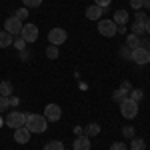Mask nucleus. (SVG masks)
Returning <instances> with one entry per match:
<instances>
[{"label": "nucleus", "instance_id": "f257e3e1", "mask_svg": "<svg viewBox=\"0 0 150 150\" xmlns=\"http://www.w3.org/2000/svg\"><path fill=\"white\" fill-rule=\"evenodd\" d=\"M24 126L30 130V134H42L48 128V120L42 114H26V124Z\"/></svg>", "mask_w": 150, "mask_h": 150}, {"label": "nucleus", "instance_id": "f03ea898", "mask_svg": "<svg viewBox=\"0 0 150 150\" xmlns=\"http://www.w3.org/2000/svg\"><path fill=\"white\" fill-rule=\"evenodd\" d=\"M118 106H120V114L124 116L126 120H132V118H136V114H138V102H134V100L128 98V96L118 104Z\"/></svg>", "mask_w": 150, "mask_h": 150}, {"label": "nucleus", "instance_id": "7ed1b4c3", "mask_svg": "<svg viewBox=\"0 0 150 150\" xmlns=\"http://www.w3.org/2000/svg\"><path fill=\"white\" fill-rule=\"evenodd\" d=\"M96 28H98V32L102 36H106V38H112V36L118 34V26H116V22L112 18H100Z\"/></svg>", "mask_w": 150, "mask_h": 150}, {"label": "nucleus", "instance_id": "20e7f679", "mask_svg": "<svg viewBox=\"0 0 150 150\" xmlns=\"http://www.w3.org/2000/svg\"><path fill=\"white\" fill-rule=\"evenodd\" d=\"M130 60H134L138 66H146L150 64V50H146L144 46L134 48V50H130Z\"/></svg>", "mask_w": 150, "mask_h": 150}, {"label": "nucleus", "instance_id": "39448f33", "mask_svg": "<svg viewBox=\"0 0 150 150\" xmlns=\"http://www.w3.org/2000/svg\"><path fill=\"white\" fill-rule=\"evenodd\" d=\"M4 124L6 126H10L12 130H16V128H22L24 124H26V114L24 112H8V116H6V120H4Z\"/></svg>", "mask_w": 150, "mask_h": 150}, {"label": "nucleus", "instance_id": "423d86ee", "mask_svg": "<svg viewBox=\"0 0 150 150\" xmlns=\"http://www.w3.org/2000/svg\"><path fill=\"white\" fill-rule=\"evenodd\" d=\"M20 36L24 38V42H26V44H32V42H36V40H38L40 30H38V26H36V24H24Z\"/></svg>", "mask_w": 150, "mask_h": 150}, {"label": "nucleus", "instance_id": "0eeeda50", "mask_svg": "<svg viewBox=\"0 0 150 150\" xmlns=\"http://www.w3.org/2000/svg\"><path fill=\"white\" fill-rule=\"evenodd\" d=\"M68 40V32L64 30V28H52L50 32H48V42L50 44H54V46H60V44H64Z\"/></svg>", "mask_w": 150, "mask_h": 150}, {"label": "nucleus", "instance_id": "6e6552de", "mask_svg": "<svg viewBox=\"0 0 150 150\" xmlns=\"http://www.w3.org/2000/svg\"><path fill=\"white\" fill-rule=\"evenodd\" d=\"M22 26H24L22 20H18L16 16H10V18H6V22H4V30H6L10 36H20Z\"/></svg>", "mask_w": 150, "mask_h": 150}, {"label": "nucleus", "instance_id": "1a4fd4ad", "mask_svg": "<svg viewBox=\"0 0 150 150\" xmlns=\"http://www.w3.org/2000/svg\"><path fill=\"white\" fill-rule=\"evenodd\" d=\"M44 118H46L48 122H56V120H60V116H62V108L58 106V104H54V102H50V104H46L44 106Z\"/></svg>", "mask_w": 150, "mask_h": 150}, {"label": "nucleus", "instance_id": "9d476101", "mask_svg": "<svg viewBox=\"0 0 150 150\" xmlns=\"http://www.w3.org/2000/svg\"><path fill=\"white\" fill-rule=\"evenodd\" d=\"M14 140H16L18 144H26V142L30 140V130H28L26 126L16 128V130H14Z\"/></svg>", "mask_w": 150, "mask_h": 150}, {"label": "nucleus", "instance_id": "9b49d317", "mask_svg": "<svg viewBox=\"0 0 150 150\" xmlns=\"http://www.w3.org/2000/svg\"><path fill=\"white\" fill-rule=\"evenodd\" d=\"M104 10H106V8H100V6L92 4V6L86 8V18H88V20H100L102 14H104Z\"/></svg>", "mask_w": 150, "mask_h": 150}, {"label": "nucleus", "instance_id": "f8f14e48", "mask_svg": "<svg viewBox=\"0 0 150 150\" xmlns=\"http://www.w3.org/2000/svg\"><path fill=\"white\" fill-rule=\"evenodd\" d=\"M72 150H90V138L84 134V136H78L72 144Z\"/></svg>", "mask_w": 150, "mask_h": 150}, {"label": "nucleus", "instance_id": "ddd939ff", "mask_svg": "<svg viewBox=\"0 0 150 150\" xmlns=\"http://www.w3.org/2000/svg\"><path fill=\"white\" fill-rule=\"evenodd\" d=\"M112 20L116 22V26H122V24H128V12L126 10H116Z\"/></svg>", "mask_w": 150, "mask_h": 150}, {"label": "nucleus", "instance_id": "4468645a", "mask_svg": "<svg viewBox=\"0 0 150 150\" xmlns=\"http://www.w3.org/2000/svg\"><path fill=\"white\" fill-rule=\"evenodd\" d=\"M126 46L130 48V50H134V48L142 46V40H140V36H136V34H128V36H126Z\"/></svg>", "mask_w": 150, "mask_h": 150}, {"label": "nucleus", "instance_id": "2eb2a0df", "mask_svg": "<svg viewBox=\"0 0 150 150\" xmlns=\"http://www.w3.org/2000/svg\"><path fill=\"white\" fill-rule=\"evenodd\" d=\"M12 92H14V88H12V82L8 80H2L0 82V96H12Z\"/></svg>", "mask_w": 150, "mask_h": 150}, {"label": "nucleus", "instance_id": "dca6fc26", "mask_svg": "<svg viewBox=\"0 0 150 150\" xmlns=\"http://www.w3.org/2000/svg\"><path fill=\"white\" fill-rule=\"evenodd\" d=\"M130 150H146V142H144V138H134L130 140Z\"/></svg>", "mask_w": 150, "mask_h": 150}, {"label": "nucleus", "instance_id": "f3484780", "mask_svg": "<svg viewBox=\"0 0 150 150\" xmlns=\"http://www.w3.org/2000/svg\"><path fill=\"white\" fill-rule=\"evenodd\" d=\"M130 28H132V34L140 36V34H144V32H146V22H136V20H134Z\"/></svg>", "mask_w": 150, "mask_h": 150}, {"label": "nucleus", "instance_id": "a211bd4d", "mask_svg": "<svg viewBox=\"0 0 150 150\" xmlns=\"http://www.w3.org/2000/svg\"><path fill=\"white\" fill-rule=\"evenodd\" d=\"M10 44H12V36L6 30H2L0 32V48H8Z\"/></svg>", "mask_w": 150, "mask_h": 150}, {"label": "nucleus", "instance_id": "6ab92c4d", "mask_svg": "<svg viewBox=\"0 0 150 150\" xmlns=\"http://www.w3.org/2000/svg\"><path fill=\"white\" fill-rule=\"evenodd\" d=\"M42 150H64V144L60 142V140H50L44 144V148Z\"/></svg>", "mask_w": 150, "mask_h": 150}, {"label": "nucleus", "instance_id": "aec40b11", "mask_svg": "<svg viewBox=\"0 0 150 150\" xmlns=\"http://www.w3.org/2000/svg\"><path fill=\"white\" fill-rule=\"evenodd\" d=\"M128 98H132L134 102H140V100L144 98V90H140V88H132V90L128 92Z\"/></svg>", "mask_w": 150, "mask_h": 150}, {"label": "nucleus", "instance_id": "412c9836", "mask_svg": "<svg viewBox=\"0 0 150 150\" xmlns=\"http://www.w3.org/2000/svg\"><path fill=\"white\" fill-rule=\"evenodd\" d=\"M96 134H100V124H96V122L88 124L86 126V136L90 138V136H96Z\"/></svg>", "mask_w": 150, "mask_h": 150}, {"label": "nucleus", "instance_id": "4be33fe9", "mask_svg": "<svg viewBox=\"0 0 150 150\" xmlns=\"http://www.w3.org/2000/svg\"><path fill=\"white\" fill-rule=\"evenodd\" d=\"M128 96V92L126 90H122V88H118V90H114V92H112V100H114V102H122V100H124V98H126Z\"/></svg>", "mask_w": 150, "mask_h": 150}, {"label": "nucleus", "instance_id": "5701e85b", "mask_svg": "<svg viewBox=\"0 0 150 150\" xmlns=\"http://www.w3.org/2000/svg\"><path fill=\"white\" fill-rule=\"evenodd\" d=\"M58 54H60V52H58V46H54V44H48L46 46V56L50 58V60H56Z\"/></svg>", "mask_w": 150, "mask_h": 150}, {"label": "nucleus", "instance_id": "b1692460", "mask_svg": "<svg viewBox=\"0 0 150 150\" xmlns=\"http://www.w3.org/2000/svg\"><path fill=\"white\" fill-rule=\"evenodd\" d=\"M14 16H16L18 20H26V18H28V8H26V6H22V8H18Z\"/></svg>", "mask_w": 150, "mask_h": 150}, {"label": "nucleus", "instance_id": "393cba45", "mask_svg": "<svg viewBox=\"0 0 150 150\" xmlns=\"http://www.w3.org/2000/svg\"><path fill=\"white\" fill-rule=\"evenodd\" d=\"M22 2H24L26 8H38L42 4V0H22Z\"/></svg>", "mask_w": 150, "mask_h": 150}, {"label": "nucleus", "instance_id": "a878e982", "mask_svg": "<svg viewBox=\"0 0 150 150\" xmlns=\"http://www.w3.org/2000/svg\"><path fill=\"white\" fill-rule=\"evenodd\" d=\"M12 44L18 48V50H24V46H26V42H24L22 36H16V40H12Z\"/></svg>", "mask_w": 150, "mask_h": 150}, {"label": "nucleus", "instance_id": "bb28decb", "mask_svg": "<svg viewBox=\"0 0 150 150\" xmlns=\"http://www.w3.org/2000/svg\"><path fill=\"white\" fill-rule=\"evenodd\" d=\"M122 134H124L126 138H134L136 132H134V128H132V126H124V128H122Z\"/></svg>", "mask_w": 150, "mask_h": 150}, {"label": "nucleus", "instance_id": "cd10ccee", "mask_svg": "<svg viewBox=\"0 0 150 150\" xmlns=\"http://www.w3.org/2000/svg\"><path fill=\"white\" fill-rule=\"evenodd\" d=\"M6 108H10V104H8V98H6V96H0V114H2Z\"/></svg>", "mask_w": 150, "mask_h": 150}, {"label": "nucleus", "instance_id": "c85d7f7f", "mask_svg": "<svg viewBox=\"0 0 150 150\" xmlns=\"http://www.w3.org/2000/svg\"><path fill=\"white\" fill-rule=\"evenodd\" d=\"M94 4L100 6V8H108V6L112 4V0H94Z\"/></svg>", "mask_w": 150, "mask_h": 150}, {"label": "nucleus", "instance_id": "c756f323", "mask_svg": "<svg viewBox=\"0 0 150 150\" xmlns=\"http://www.w3.org/2000/svg\"><path fill=\"white\" fill-rule=\"evenodd\" d=\"M130 6H132L134 10H140V8L144 6V0H130Z\"/></svg>", "mask_w": 150, "mask_h": 150}, {"label": "nucleus", "instance_id": "7c9ffc66", "mask_svg": "<svg viewBox=\"0 0 150 150\" xmlns=\"http://www.w3.org/2000/svg\"><path fill=\"white\" fill-rule=\"evenodd\" d=\"M110 150H128V146L124 142H114V144L110 146Z\"/></svg>", "mask_w": 150, "mask_h": 150}, {"label": "nucleus", "instance_id": "2f4dec72", "mask_svg": "<svg viewBox=\"0 0 150 150\" xmlns=\"http://www.w3.org/2000/svg\"><path fill=\"white\" fill-rule=\"evenodd\" d=\"M8 104H10V106H18V104H20V98H18V96H8Z\"/></svg>", "mask_w": 150, "mask_h": 150}, {"label": "nucleus", "instance_id": "473e14b6", "mask_svg": "<svg viewBox=\"0 0 150 150\" xmlns=\"http://www.w3.org/2000/svg\"><path fill=\"white\" fill-rule=\"evenodd\" d=\"M146 12H136V22H146Z\"/></svg>", "mask_w": 150, "mask_h": 150}, {"label": "nucleus", "instance_id": "72a5a7b5", "mask_svg": "<svg viewBox=\"0 0 150 150\" xmlns=\"http://www.w3.org/2000/svg\"><path fill=\"white\" fill-rule=\"evenodd\" d=\"M120 54H122L124 58H126V56H130V48H128L126 44H124V46H122V50H120Z\"/></svg>", "mask_w": 150, "mask_h": 150}, {"label": "nucleus", "instance_id": "f704fd0d", "mask_svg": "<svg viewBox=\"0 0 150 150\" xmlns=\"http://www.w3.org/2000/svg\"><path fill=\"white\" fill-rule=\"evenodd\" d=\"M122 90H126V92H130L132 90V86H130V82H122V86H120Z\"/></svg>", "mask_w": 150, "mask_h": 150}, {"label": "nucleus", "instance_id": "c9c22d12", "mask_svg": "<svg viewBox=\"0 0 150 150\" xmlns=\"http://www.w3.org/2000/svg\"><path fill=\"white\" fill-rule=\"evenodd\" d=\"M20 58H22V60H28V58H30L28 50H20Z\"/></svg>", "mask_w": 150, "mask_h": 150}, {"label": "nucleus", "instance_id": "e433bc0d", "mask_svg": "<svg viewBox=\"0 0 150 150\" xmlns=\"http://www.w3.org/2000/svg\"><path fill=\"white\" fill-rule=\"evenodd\" d=\"M118 32H120V34H124V32H126V24H122V26H118Z\"/></svg>", "mask_w": 150, "mask_h": 150}, {"label": "nucleus", "instance_id": "4c0bfd02", "mask_svg": "<svg viewBox=\"0 0 150 150\" xmlns=\"http://www.w3.org/2000/svg\"><path fill=\"white\" fill-rule=\"evenodd\" d=\"M146 34H150V18L146 20Z\"/></svg>", "mask_w": 150, "mask_h": 150}, {"label": "nucleus", "instance_id": "58836bf2", "mask_svg": "<svg viewBox=\"0 0 150 150\" xmlns=\"http://www.w3.org/2000/svg\"><path fill=\"white\" fill-rule=\"evenodd\" d=\"M144 6H148V8H150V0H144Z\"/></svg>", "mask_w": 150, "mask_h": 150}, {"label": "nucleus", "instance_id": "ea45409f", "mask_svg": "<svg viewBox=\"0 0 150 150\" xmlns=\"http://www.w3.org/2000/svg\"><path fill=\"white\" fill-rule=\"evenodd\" d=\"M2 124H4V120H2V118H0V126H2Z\"/></svg>", "mask_w": 150, "mask_h": 150}]
</instances>
